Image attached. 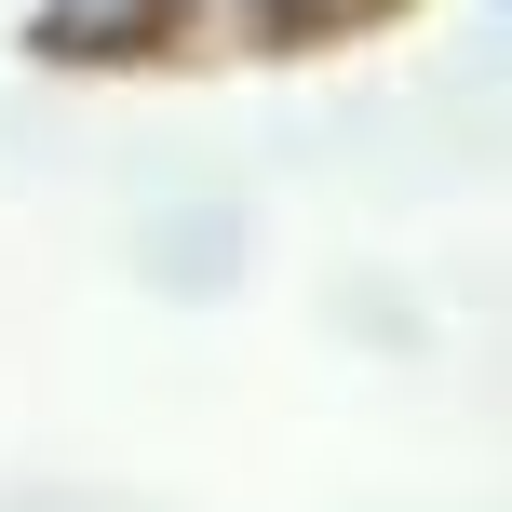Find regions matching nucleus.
Returning a JSON list of instances; mask_svg holds the SVG:
<instances>
[{
    "mask_svg": "<svg viewBox=\"0 0 512 512\" xmlns=\"http://www.w3.org/2000/svg\"><path fill=\"white\" fill-rule=\"evenodd\" d=\"M297 14H364V0H297Z\"/></svg>",
    "mask_w": 512,
    "mask_h": 512,
    "instance_id": "nucleus-1",
    "label": "nucleus"
}]
</instances>
